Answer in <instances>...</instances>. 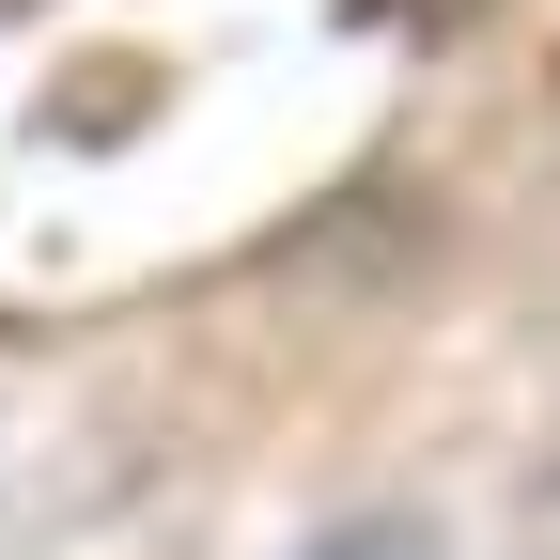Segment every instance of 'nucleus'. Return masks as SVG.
Returning <instances> with one entry per match:
<instances>
[{"mask_svg": "<svg viewBox=\"0 0 560 560\" xmlns=\"http://www.w3.org/2000/svg\"><path fill=\"white\" fill-rule=\"evenodd\" d=\"M312 560H452V545L420 529V514H359V529H327Z\"/></svg>", "mask_w": 560, "mask_h": 560, "instance_id": "nucleus-1", "label": "nucleus"}]
</instances>
